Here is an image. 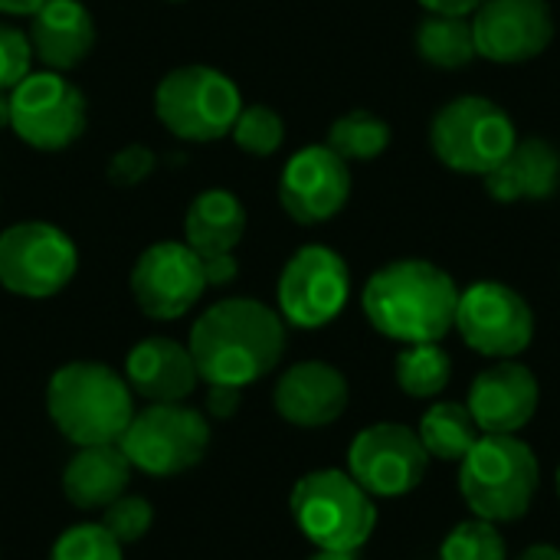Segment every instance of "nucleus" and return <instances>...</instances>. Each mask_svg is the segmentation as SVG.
I'll use <instances>...</instances> for the list:
<instances>
[{"mask_svg": "<svg viewBox=\"0 0 560 560\" xmlns=\"http://www.w3.org/2000/svg\"><path fill=\"white\" fill-rule=\"evenodd\" d=\"M187 348L203 384L243 390L279 368L285 322L256 299H223L194 322Z\"/></svg>", "mask_w": 560, "mask_h": 560, "instance_id": "obj_1", "label": "nucleus"}, {"mask_svg": "<svg viewBox=\"0 0 560 560\" xmlns=\"http://www.w3.org/2000/svg\"><path fill=\"white\" fill-rule=\"evenodd\" d=\"M456 305L459 285L430 259H394L361 292L371 328L400 345L443 341L456 325Z\"/></svg>", "mask_w": 560, "mask_h": 560, "instance_id": "obj_2", "label": "nucleus"}, {"mask_svg": "<svg viewBox=\"0 0 560 560\" xmlns=\"http://www.w3.org/2000/svg\"><path fill=\"white\" fill-rule=\"evenodd\" d=\"M46 413L52 427L79 446L118 443L135 417V394L125 374L98 361L62 364L46 384Z\"/></svg>", "mask_w": 560, "mask_h": 560, "instance_id": "obj_3", "label": "nucleus"}, {"mask_svg": "<svg viewBox=\"0 0 560 560\" xmlns=\"http://www.w3.org/2000/svg\"><path fill=\"white\" fill-rule=\"evenodd\" d=\"M541 489V463L515 433H482L459 463V495L476 518L518 522Z\"/></svg>", "mask_w": 560, "mask_h": 560, "instance_id": "obj_4", "label": "nucleus"}, {"mask_svg": "<svg viewBox=\"0 0 560 560\" xmlns=\"http://www.w3.org/2000/svg\"><path fill=\"white\" fill-rule=\"evenodd\" d=\"M299 532L322 551H358L377 528L374 499L341 469L302 476L289 499Z\"/></svg>", "mask_w": 560, "mask_h": 560, "instance_id": "obj_5", "label": "nucleus"}, {"mask_svg": "<svg viewBox=\"0 0 560 560\" xmlns=\"http://www.w3.org/2000/svg\"><path fill=\"white\" fill-rule=\"evenodd\" d=\"M518 144L512 115L486 95H456L430 121V148L456 174H492Z\"/></svg>", "mask_w": 560, "mask_h": 560, "instance_id": "obj_6", "label": "nucleus"}, {"mask_svg": "<svg viewBox=\"0 0 560 560\" xmlns=\"http://www.w3.org/2000/svg\"><path fill=\"white\" fill-rule=\"evenodd\" d=\"M240 112L243 95L236 82L210 66L171 69L154 89V115L180 141H220L233 131Z\"/></svg>", "mask_w": 560, "mask_h": 560, "instance_id": "obj_7", "label": "nucleus"}, {"mask_svg": "<svg viewBox=\"0 0 560 560\" xmlns=\"http://www.w3.org/2000/svg\"><path fill=\"white\" fill-rule=\"evenodd\" d=\"M118 446L131 469L167 479L200 466L210 450V423L207 413L184 404H148L135 410Z\"/></svg>", "mask_w": 560, "mask_h": 560, "instance_id": "obj_8", "label": "nucleus"}, {"mask_svg": "<svg viewBox=\"0 0 560 560\" xmlns=\"http://www.w3.org/2000/svg\"><path fill=\"white\" fill-rule=\"evenodd\" d=\"M79 269L75 243L52 223L26 220L0 233V285L20 299L59 295Z\"/></svg>", "mask_w": 560, "mask_h": 560, "instance_id": "obj_9", "label": "nucleus"}, {"mask_svg": "<svg viewBox=\"0 0 560 560\" xmlns=\"http://www.w3.org/2000/svg\"><path fill=\"white\" fill-rule=\"evenodd\" d=\"M453 328L476 354L512 361L525 354L535 341V312L518 289L482 279L459 292Z\"/></svg>", "mask_w": 560, "mask_h": 560, "instance_id": "obj_10", "label": "nucleus"}, {"mask_svg": "<svg viewBox=\"0 0 560 560\" xmlns=\"http://www.w3.org/2000/svg\"><path fill=\"white\" fill-rule=\"evenodd\" d=\"M276 299L285 325L302 331L325 328L345 312L351 299L348 262L331 246L308 243L282 266Z\"/></svg>", "mask_w": 560, "mask_h": 560, "instance_id": "obj_11", "label": "nucleus"}, {"mask_svg": "<svg viewBox=\"0 0 560 560\" xmlns=\"http://www.w3.org/2000/svg\"><path fill=\"white\" fill-rule=\"evenodd\" d=\"M10 131L36 151H62L85 131V95L52 69L10 89Z\"/></svg>", "mask_w": 560, "mask_h": 560, "instance_id": "obj_12", "label": "nucleus"}, {"mask_svg": "<svg viewBox=\"0 0 560 560\" xmlns=\"http://www.w3.org/2000/svg\"><path fill=\"white\" fill-rule=\"evenodd\" d=\"M427 466H430V456L417 430L404 423L364 427L348 446V476L371 499L410 495L423 482Z\"/></svg>", "mask_w": 560, "mask_h": 560, "instance_id": "obj_13", "label": "nucleus"}, {"mask_svg": "<svg viewBox=\"0 0 560 560\" xmlns=\"http://www.w3.org/2000/svg\"><path fill=\"white\" fill-rule=\"evenodd\" d=\"M131 295L138 308L154 322H174L187 315L207 292L200 256L187 243H154L131 269Z\"/></svg>", "mask_w": 560, "mask_h": 560, "instance_id": "obj_14", "label": "nucleus"}, {"mask_svg": "<svg viewBox=\"0 0 560 560\" xmlns=\"http://www.w3.org/2000/svg\"><path fill=\"white\" fill-rule=\"evenodd\" d=\"M351 197V164L328 144H308L295 151L279 177L282 210L302 223L318 226L335 220Z\"/></svg>", "mask_w": 560, "mask_h": 560, "instance_id": "obj_15", "label": "nucleus"}, {"mask_svg": "<svg viewBox=\"0 0 560 560\" xmlns=\"http://www.w3.org/2000/svg\"><path fill=\"white\" fill-rule=\"evenodd\" d=\"M469 20L476 52L499 66L532 62L555 39V13L548 0H482Z\"/></svg>", "mask_w": 560, "mask_h": 560, "instance_id": "obj_16", "label": "nucleus"}, {"mask_svg": "<svg viewBox=\"0 0 560 560\" xmlns=\"http://www.w3.org/2000/svg\"><path fill=\"white\" fill-rule=\"evenodd\" d=\"M466 407L482 433H518L541 407V384L518 358L495 361L469 384Z\"/></svg>", "mask_w": 560, "mask_h": 560, "instance_id": "obj_17", "label": "nucleus"}, {"mask_svg": "<svg viewBox=\"0 0 560 560\" xmlns=\"http://www.w3.org/2000/svg\"><path fill=\"white\" fill-rule=\"evenodd\" d=\"M351 400L348 377L328 361H299L292 364L272 390L276 413L302 430H322L345 417Z\"/></svg>", "mask_w": 560, "mask_h": 560, "instance_id": "obj_18", "label": "nucleus"}, {"mask_svg": "<svg viewBox=\"0 0 560 560\" xmlns=\"http://www.w3.org/2000/svg\"><path fill=\"white\" fill-rule=\"evenodd\" d=\"M125 381L131 394L148 404H184L197 384V364L187 345L174 338H144L125 358Z\"/></svg>", "mask_w": 560, "mask_h": 560, "instance_id": "obj_19", "label": "nucleus"}, {"mask_svg": "<svg viewBox=\"0 0 560 560\" xmlns=\"http://www.w3.org/2000/svg\"><path fill=\"white\" fill-rule=\"evenodd\" d=\"M30 46L33 56L52 69V72H69L95 46V20L85 10L82 0H46L33 16H30Z\"/></svg>", "mask_w": 560, "mask_h": 560, "instance_id": "obj_20", "label": "nucleus"}, {"mask_svg": "<svg viewBox=\"0 0 560 560\" xmlns=\"http://www.w3.org/2000/svg\"><path fill=\"white\" fill-rule=\"evenodd\" d=\"M482 180L499 203L545 200L560 187V151L545 138H518L512 154Z\"/></svg>", "mask_w": 560, "mask_h": 560, "instance_id": "obj_21", "label": "nucleus"}, {"mask_svg": "<svg viewBox=\"0 0 560 560\" xmlns=\"http://www.w3.org/2000/svg\"><path fill=\"white\" fill-rule=\"evenodd\" d=\"M128 479H131V463L118 443L79 446L62 469V492L75 509L102 512L118 495H125Z\"/></svg>", "mask_w": 560, "mask_h": 560, "instance_id": "obj_22", "label": "nucleus"}, {"mask_svg": "<svg viewBox=\"0 0 560 560\" xmlns=\"http://www.w3.org/2000/svg\"><path fill=\"white\" fill-rule=\"evenodd\" d=\"M246 233V210L230 190H203L184 213V243L200 256H226Z\"/></svg>", "mask_w": 560, "mask_h": 560, "instance_id": "obj_23", "label": "nucleus"}, {"mask_svg": "<svg viewBox=\"0 0 560 560\" xmlns=\"http://www.w3.org/2000/svg\"><path fill=\"white\" fill-rule=\"evenodd\" d=\"M423 450L430 459L440 463H463L466 453L476 446V440L482 436V430L476 427L472 413L466 404L456 400H440L433 404L423 417H420V430H417Z\"/></svg>", "mask_w": 560, "mask_h": 560, "instance_id": "obj_24", "label": "nucleus"}, {"mask_svg": "<svg viewBox=\"0 0 560 560\" xmlns=\"http://www.w3.org/2000/svg\"><path fill=\"white\" fill-rule=\"evenodd\" d=\"M417 52L436 69H466L476 52L472 20L469 16H436L427 13L417 26Z\"/></svg>", "mask_w": 560, "mask_h": 560, "instance_id": "obj_25", "label": "nucleus"}, {"mask_svg": "<svg viewBox=\"0 0 560 560\" xmlns=\"http://www.w3.org/2000/svg\"><path fill=\"white\" fill-rule=\"evenodd\" d=\"M394 381H397V387L407 397H413V400H433L453 381V358L443 351L440 341L404 345V351L394 361Z\"/></svg>", "mask_w": 560, "mask_h": 560, "instance_id": "obj_26", "label": "nucleus"}, {"mask_svg": "<svg viewBox=\"0 0 560 560\" xmlns=\"http://www.w3.org/2000/svg\"><path fill=\"white\" fill-rule=\"evenodd\" d=\"M325 144L348 164H368L390 148V125L368 108H351L331 121Z\"/></svg>", "mask_w": 560, "mask_h": 560, "instance_id": "obj_27", "label": "nucleus"}, {"mask_svg": "<svg viewBox=\"0 0 560 560\" xmlns=\"http://www.w3.org/2000/svg\"><path fill=\"white\" fill-rule=\"evenodd\" d=\"M440 560H509V545L499 525L486 518L459 522L440 545Z\"/></svg>", "mask_w": 560, "mask_h": 560, "instance_id": "obj_28", "label": "nucleus"}, {"mask_svg": "<svg viewBox=\"0 0 560 560\" xmlns=\"http://www.w3.org/2000/svg\"><path fill=\"white\" fill-rule=\"evenodd\" d=\"M230 138L236 141L240 151H246L253 158H269L285 141V121L269 105H243Z\"/></svg>", "mask_w": 560, "mask_h": 560, "instance_id": "obj_29", "label": "nucleus"}, {"mask_svg": "<svg viewBox=\"0 0 560 560\" xmlns=\"http://www.w3.org/2000/svg\"><path fill=\"white\" fill-rule=\"evenodd\" d=\"M121 555L125 548L102 522H82L56 538L49 560H121Z\"/></svg>", "mask_w": 560, "mask_h": 560, "instance_id": "obj_30", "label": "nucleus"}, {"mask_svg": "<svg viewBox=\"0 0 560 560\" xmlns=\"http://www.w3.org/2000/svg\"><path fill=\"white\" fill-rule=\"evenodd\" d=\"M108 532H112V538L125 548V545H138L148 532H151V525H154V509H151V502L148 499H141V495H118L112 505H105L102 509V518H98Z\"/></svg>", "mask_w": 560, "mask_h": 560, "instance_id": "obj_31", "label": "nucleus"}, {"mask_svg": "<svg viewBox=\"0 0 560 560\" xmlns=\"http://www.w3.org/2000/svg\"><path fill=\"white\" fill-rule=\"evenodd\" d=\"M33 66V46L30 36L20 26L0 23V89L10 92L16 89Z\"/></svg>", "mask_w": 560, "mask_h": 560, "instance_id": "obj_32", "label": "nucleus"}, {"mask_svg": "<svg viewBox=\"0 0 560 560\" xmlns=\"http://www.w3.org/2000/svg\"><path fill=\"white\" fill-rule=\"evenodd\" d=\"M154 164H158V158H154L151 148L128 144V148H121V151L112 154V161H108V180L115 187H138V184H144L154 174Z\"/></svg>", "mask_w": 560, "mask_h": 560, "instance_id": "obj_33", "label": "nucleus"}, {"mask_svg": "<svg viewBox=\"0 0 560 560\" xmlns=\"http://www.w3.org/2000/svg\"><path fill=\"white\" fill-rule=\"evenodd\" d=\"M243 390L240 387H223V384H207V413L217 420H230L240 410Z\"/></svg>", "mask_w": 560, "mask_h": 560, "instance_id": "obj_34", "label": "nucleus"}, {"mask_svg": "<svg viewBox=\"0 0 560 560\" xmlns=\"http://www.w3.org/2000/svg\"><path fill=\"white\" fill-rule=\"evenodd\" d=\"M200 262H203L207 285H230L240 276V262L233 259V253H226V256H207Z\"/></svg>", "mask_w": 560, "mask_h": 560, "instance_id": "obj_35", "label": "nucleus"}, {"mask_svg": "<svg viewBox=\"0 0 560 560\" xmlns=\"http://www.w3.org/2000/svg\"><path fill=\"white\" fill-rule=\"evenodd\" d=\"M420 7L436 16H472L482 0H420Z\"/></svg>", "mask_w": 560, "mask_h": 560, "instance_id": "obj_36", "label": "nucleus"}, {"mask_svg": "<svg viewBox=\"0 0 560 560\" xmlns=\"http://www.w3.org/2000/svg\"><path fill=\"white\" fill-rule=\"evenodd\" d=\"M46 0H0V13L7 16H33Z\"/></svg>", "mask_w": 560, "mask_h": 560, "instance_id": "obj_37", "label": "nucleus"}, {"mask_svg": "<svg viewBox=\"0 0 560 560\" xmlns=\"http://www.w3.org/2000/svg\"><path fill=\"white\" fill-rule=\"evenodd\" d=\"M518 560H560V548H555V545H532L528 551H522Z\"/></svg>", "mask_w": 560, "mask_h": 560, "instance_id": "obj_38", "label": "nucleus"}, {"mask_svg": "<svg viewBox=\"0 0 560 560\" xmlns=\"http://www.w3.org/2000/svg\"><path fill=\"white\" fill-rule=\"evenodd\" d=\"M308 560H358V551H315Z\"/></svg>", "mask_w": 560, "mask_h": 560, "instance_id": "obj_39", "label": "nucleus"}, {"mask_svg": "<svg viewBox=\"0 0 560 560\" xmlns=\"http://www.w3.org/2000/svg\"><path fill=\"white\" fill-rule=\"evenodd\" d=\"M0 128H10V92L0 89Z\"/></svg>", "mask_w": 560, "mask_h": 560, "instance_id": "obj_40", "label": "nucleus"}, {"mask_svg": "<svg viewBox=\"0 0 560 560\" xmlns=\"http://www.w3.org/2000/svg\"><path fill=\"white\" fill-rule=\"evenodd\" d=\"M555 486H558V499H560V466H558V476H555Z\"/></svg>", "mask_w": 560, "mask_h": 560, "instance_id": "obj_41", "label": "nucleus"}, {"mask_svg": "<svg viewBox=\"0 0 560 560\" xmlns=\"http://www.w3.org/2000/svg\"><path fill=\"white\" fill-rule=\"evenodd\" d=\"M167 3H184V0H167Z\"/></svg>", "mask_w": 560, "mask_h": 560, "instance_id": "obj_42", "label": "nucleus"}]
</instances>
